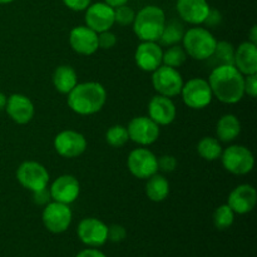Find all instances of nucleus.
Returning <instances> with one entry per match:
<instances>
[{
  "mask_svg": "<svg viewBox=\"0 0 257 257\" xmlns=\"http://www.w3.org/2000/svg\"><path fill=\"white\" fill-rule=\"evenodd\" d=\"M243 79L245 75L241 74L235 65H221L211 70L207 82L212 94L220 102L236 104L245 95Z\"/></svg>",
  "mask_w": 257,
  "mask_h": 257,
  "instance_id": "f257e3e1",
  "label": "nucleus"
},
{
  "mask_svg": "<svg viewBox=\"0 0 257 257\" xmlns=\"http://www.w3.org/2000/svg\"><path fill=\"white\" fill-rule=\"evenodd\" d=\"M68 105L74 113L80 115H92L99 112L107 100V92L100 83H78L68 93Z\"/></svg>",
  "mask_w": 257,
  "mask_h": 257,
  "instance_id": "f03ea898",
  "label": "nucleus"
},
{
  "mask_svg": "<svg viewBox=\"0 0 257 257\" xmlns=\"http://www.w3.org/2000/svg\"><path fill=\"white\" fill-rule=\"evenodd\" d=\"M166 14L157 5H147L136 14L133 32L142 42H158L166 25Z\"/></svg>",
  "mask_w": 257,
  "mask_h": 257,
  "instance_id": "7ed1b4c3",
  "label": "nucleus"
},
{
  "mask_svg": "<svg viewBox=\"0 0 257 257\" xmlns=\"http://www.w3.org/2000/svg\"><path fill=\"white\" fill-rule=\"evenodd\" d=\"M216 38L206 28H191L182 38V48L188 57L196 60H206L211 57L216 47Z\"/></svg>",
  "mask_w": 257,
  "mask_h": 257,
  "instance_id": "20e7f679",
  "label": "nucleus"
},
{
  "mask_svg": "<svg viewBox=\"0 0 257 257\" xmlns=\"http://www.w3.org/2000/svg\"><path fill=\"white\" fill-rule=\"evenodd\" d=\"M222 166L227 172L236 176L247 175L255 166L252 152L245 146L233 145L222 151L221 155Z\"/></svg>",
  "mask_w": 257,
  "mask_h": 257,
  "instance_id": "39448f33",
  "label": "nucleus"
},
{
  "mask_svg": "<svg viewBox=\"0 0 257 257\" xmlns=\"http://www.w3.org/2000/svg\"><path fill=\"white\" fill-rule=\"evenodd\" d=\"M181 95L183 103L191 109H203L210 105L213 98L210 84L203 78H192L187 83H183Z\"/></svg>",
  "mask_w": 257,
  "mask_h": 257,
  "instance_id": "423d86ee",
  "label": "nucleus"
},
{
  "mask_svg": "<svg viewBox=\"0 0 257 257\" xmlns=\"http://www.w3.org/2000/svg\"><path fill=\"white\" fill-rule=\"evenodd\" d=\"M152 85L160 95L172 98L181 94L183 87V78L176 68L161 65L152 72Z\"/></svg>",
  "mask_w": 257,
  "mask_h": 257,
  "instance_id": "0eeeda50",
  "label": "nucleus"
},
{
  "mask_svg": "<svg viewBox=\"0 0 257 257\" xmlns=\"http://www.w3.org/2000/svg\"><path fill=\"white\" fill-rule=\"evenodd\" d=\"M73 213L69 205L50 201L45 205L42 213V221L44 227L52 233H62L69 228L72 223Z\"/></svg>",
  "mask_w": 257,
  "mask_h": 257,
  "instance_id": "6e6552de",
  "label": "nucleus"
},
{
  "mask_svg": "<svg viewBox=\"0 0 257 257\" xmlns=\"http://www.w3.org/2000/svg\"><path fill=\"white\" fill-rule=\"evenodd\" d=\"M17 180L23 187L35 192L47 187L49 182V173L39 162L25 161L18 167Z\"/></svg>",
  "mask_w": 257,
  "mask_h": 257,
  "instance_id": "1a4fd4ad",
  "label": "nucleus"
},
{
  "mask_svg": "<svg viewBox=\"0 0 257 257\" xmlns=\"http://www.w3.org/2000/svg\"><path fill=\"white\" fill-rule=\"evenodd\" d=\"M127 167L136 178L147 180L158 172L157 157L147 148H137L128 156Z\"/></svg>",
  "mask_w": 257,
  "mask_h": 257,
  "instance_id": "9d476101",
  "label": "nucleus"
},
{
  "mask_svg": "<svg viewBox=\"0 0 257 257\" xmlns=\"http://www.w3.org/2000/svg\"><path fill=\"white\" fill-rule=\"evenodd\" d=\"M127 131L130 140L140 146L153 145L160 137V125L146 115L133 118Z\"/></svg>",
  "mask_w": 257,
  "mask_h": 257,
  "instance_id": "9b49d317",
  "label": "nucleus"
},
{
  "mask_svg": "<svg viewBox=\"0 0 257 257\" xmlns=\"http://www.w3.org/2000/svg\"><path fill=\"white\" fill-rule=\"evenodd\" d=\"M54 148L58 155L64 158L79 157L87 150V140L77 131H63L55 136Z\"/></svg>",
  "mask_w": 257,
  "mask_h": 257,
  "instance_id": "f8f14e48",
  "label": "nucleus"
},
{
  "mask_svg": "<svg viewBox=\"0 0 257 257\" xmlns=\"http://www.w3.org/2000/svg\"><path fill=\"white\" fill-rule=\"evenodd\" d=\"M79 240L90 247L103 246L108 240V226L103 221L94 217L84 218L77 228Z\"/></svg>",
  "mask_w": 257,
  "mask_h": 257,
  "instance_id": "ddd939ff",
  "label": "nucleus"
},
{
  "mask_svg": "<svg viewBox=\"0 0 257 257\" xmlns=\"http://www.w3.org/2000/svg\"><path fill=\"white\" fill-rule=\"evenodd\" d=\"M84 20L85 25L95 33L107 32L115 24L114 9L104 2L94 3L85 9Z\"/></svg>",
  "mask_w": 257,
  "mask_h": 257,
  "instance_id": "4468645a",
  "label": "nucleus"
},
{
  "mask_svg": "<svg viewBox=\"0 0 257 257\" xmlns=\"http://www.w3.org/2000/svg\"><path fill=\"white\" fill-rule=\"evenodd\" d=\"M52 201L70 205L78 198L80 192L79 181L72 175H63L52 183L49 188Z\"/></svg>",
  "mask_w": 257,
  "mask_h": 257,
  "instance_id": "2eb2a0df",
  "label": "nucleus"
},
{
  "mask_svg": "<svg viewBox=\"0 0 257 257\" xmlns=\"http://www.w3.org/2000/svg\"><path fill=\"white\" fill-rule=\"evenodd\" d=\"M69 44L75 53L82 55H92L99 49L98 47V33L88 28L87 25H79L70 30Z\"/></svg>",
  "mask_w": 257,
  "mask_h": 257,
  "instance_id": "dca6fc26",
  "label": "nucleus"
},
{
  "mask_svg": "<svg viewBox=\"0 0 257 257\" xmlns=\"http://www.w3.org/2000/svg\"><path fill=\"white\" fill-rule=\"evenodd\" d=\"M257 202V192L253 186L240 185L231 191L227 198V205L238 215H246L255 208Z\"/></svg>",
  "mask_w": 257,
  "mask_h": 257,
  "instance_id": "f3484780",
  "label": "nucleus"
},
{
  "mask_svg": "<svg viewBox=\"0 0 257 257\" xmlns=\"http://www.w3.org/2000/svg\"><path fill=\"white\" fill-rule=\"evenodd\" d=\"M162 47L157 42H142L136 50L135 59L143 72H155L162 65Z\"/></svg>",
  "mask_w": 257,
  "mask_h": 257,
  "instance_id": "a211bd4d",
  "label": "nucleus"
},
{
  "mask_svg": "<svg viewBox=\"0 0 257 257\" xmlns=\"http://www.w3.org/2000/svg\"><path fill=\"white\" fill-rule=\"evenodd\" d=\"M176 9L183 22L200 25L205 23L211 8L207 0H177Z\"/></svg>",
  "mask_w": 257,
  "mask_h": 257,
  "instance_id": "6ab92c4d",
  "label": "nucleus"
},
{
  "mask_svg": "<svg viewBox=\"0 0 257 257\" xmlns=\"http://www.w3.org/2000/svg\"><path fill=\"white\" fill-rule=\"evenodd\" d=\"M177 109L172 99L165 95H155L148 103V117L158 125H168L175 120Z\"/></svg>",
  "mask_w": 257,
  "mask_h": 257,
  "instance_id": "aec40b11",
  "label": "nucleus"
},
{
  "mask_svg": "<svg viewBox=\"0 0 257 257\" xmlns=\"http://www.w3.org/2000/svg\"><path fill=\"white\" fill-rule=\"evenodd\" d=\"M9 117L18 124H27L34 117V104L29 97L24 94H12L5 105Z\"/></svg>",
  "mask_w": 257,
  "mask_h": 257,
  "instance_id": "412c9836",
  "label": "nucleus"
},
{
  "mask_svg": "<svg viewBox=\"0 0 257 257\" xmlns=\"http://www.w3.org/2000/svg\"><path fill=\"white\" fill-rule=\"evenodd\" d=\"M233 65L241 74H257V45L251 42L241 43L235 49Z\"/></svg>",
  "mask_w": 257,
  "mask_h": 257,
  "instance_id": "4be33fe9",
  "label": "nucleus"
},
{
  "mask_svg": "<svg viewBox=\"0 0 257 257\" xmlns=\"http://www.w3.org/2000/svg\"><path fill=\"white\" fill-rule=\"evenodd\" d=\"M53 84L62 94H68L78 84L75 70L70 65H59L53 73Z\"/></svg>",
  "mask_w": 257,
  "mask_h": 257,
  "instance_id": "5701e85b",
  "label": "nucleus"
},
{
  "mask_svg": "<svg viewBox=\"0 0 257 257\" xmlns=\"http://www.w3.org/2000/svg\"><path fill=\"white\" fill-rule=\"evenodd\" d=\"M241 133V123L233 114H225L218 119L216 125V135L221 142H232Z\"/></svg>",
  "mask_w": 257,
  "mask_h": 257,
  "instance_id": "b1692460",
  "label": "nucleus"
},
{
  "mask_svg": "<svg viewBox=\"0 0 257 257\" xmlns=\"http://www.w3.org/2000/svg\"><path fill=\"white\" fill-rule=\"evenodd\" d=\"M146 195L153 202H162L170 195V182L162 175L155 173L147 178L146 183Z\"/></svg>",
  "mask_w": 257,
  "mask_h": 257,
  "instance_id": "393cba45",
  "label": "nucleus"
},
{
  "mask_svg": "<svg viewBox=\"0 0 257 257\" xmlns=\"http://www.w3.org/2000/svg\"><path fill=\"white\" fill-rule=\"evenodd\" d=\"M233 57H235V47L231 43L222 40L216 43L215 50L205 62L211 69H213L221 65H233Z\"/></svg>",
  "mask_w": 257,
  "mask_h": 257,
  "instance_id": "a878e982",
  "label": "nucleus"
},
{
  "mask_svg": "<svg viewBox=\"0 0 257 257\" xmlns=\"http://www.w3.org/2000/svg\"><path fill=\"white\" fill-rule=\"evenodd\" d=\"M183 35H185L183 25L177 20H171L168 23L166 22L165 29L157 43L161 47H172L182 42Z\"/></svg>",
  "mask_w": 257,
  "mask_h": 257,
  "instance_id": "bb28decb",
  "label": "nucleus"
},
{
  "mask_svg": "<svg viewBox=\"0 0 257 257\" xmlns=\"http://www.w3.org/2000/svg\"><path fill=\"white\" fill-rule=\"evenodd\" d=\"M222 147L217 138L203 137L197 145V152L206 161H216L222 155Z\"/></svg>",
  "mask_w": 257,
  "mask_h": 257,
  "instance_id": "cd10ccee",
  "label": "nucleus"
},
{
  "mask_svg": "<svg viewBox=\"0 0 257 257\" xmlns=\"http://www.w3.org/2000/svg\"><path fill=\"white\" fill-rule=\"evenodd\" d=\"M186 59H187V54L185 49L178 44L168 47V49H166L162 54V64L176 68V69L185 64Z\"/></svg>",
  "mask_w": 257,
  "mask_h": 257,
  "instance_id": "c85d7f7f",
  "label": "nucleus"
},
{
  "mask_svg": "<svg viewBox=\"0 0 257 257\" xmlns=\"http://www.w3.org/2000/svg\"><path fill=\"white\" fill-rule=\"evenodd\" d=\"M105 141L110 147L120 148L130 141V136H128L127 127L120 124L112 125L108 128L107 133H105Z\"/></svg>",
  "mask_w": 257,
  "mask_h": 257,
  "instance_id": "c756f323",
  "label": "nucleus"
},
{
  "mask_svg": "<svg viewBox=\"0 0 257 257\" xmlns=\"http://www.w3.org/2000/svg\"><path fill=\"white\" fill-rule=\"evenodd\" d=\"M233 221H235V212L227 203L221 205L213 213V225L218 230H227L232 226Z\"/></svg>",
  "mask_w": 257,
  "mask_h": 257,
  "instance_id": "7c9ffc66",
  "label": "nucleus"
},
{
  "mask_svg": "<svg viewBox=\"0 0 257 257\" xmlns=\"http://www.w3.org/2000/svg\"><path fill=\"white\" fill-rule=\"evenodd\" d=\"M136 12L127 4L118 7L114 9V23L122 25V27H127V25H132L133 20H135Z\"/></svg>",
  "mask_w": 257,
  "mask_h": 257,
  "instance_id": "2f4dec72",
  "label": "nucleus"
},
{
  "mask_svg": "<svg viewBox=\"0 0 257 257\" xmlns=\"http://www.w3.org/2000/svg\"><path fill=\"white\" fill-rule=\"evenodd\" d=\"M117 44V37L110 30L98 33V47L102 49H112Z\"/></svg>",
  "mask_w": 257,
  "mask_h": 257,
  "instance_id": "473e14b6",
  "label": "nucleus"
},
{
  "mask_svg": "<svg viewBox=\"0 0 257 257\" xmlns=\"http://www.w3.org/2000/svg\"><path fill=\"white\" fill-rule=\"evenodd\" d=\"M157 166H158V171H162V172L170 173L173 172L177 167V160H176L173 156L166 155L162 156V157L157 158Z\"/></svg>",
  "mask_w": 257,
  "mask_h": 257,
  "instance_id": "72a5a7b5",
  "label": "nucleus"
},
{
  "mask_svg": "<svg viewBox=\"0 0 257 257\" xmlns=\"http://www.w3.org/2000/svg\"><path fill=\"white\" fill-rule=\"evenodd\" d=\"M127 236V231L122 225H112L108 227V240L112 242H120Z\"/></svg>",
  "mask_w": 257,
  "mask_h": 257,
  "instance_id": "f704fd0d",
  "label": "nucleus"
},
{
  "mask_svg": "<svg viewBox=\"0 0 257 257\" xmlns=\"http://www.w3.org/2000/svg\"><path fill=\"white\" fill-rule=\"evenodd\" d=\"M243 90H245V94H247L248 97L256 98V95H257V74L245 75V79H243Z\"/></svg>",
  "mask_w": 257,
  "mask_h": 257,
  "instance_id": "c9c22d12",
  "label": "nucleus"
},
{
  "mask_svg": "<svg viewBox=\"0 0 257 257\" xmlns=\"http://www.w3.org/2000/svg\"><path fill=\"white\" fill-rule=\"evenodd\" d=\"M33 201H34V203H37V205H39V206L48 205V203L52 201L49 188L45 187V188H43V190L33 192Z\"/></svg>",
  "mask_w": 257,
  "mask_h": 257,
  "instance_id": "e433bc0d",
  "label": "nucleus"
},
{
  "mask_svg": "<svg viewBox=\"0 0 257 257\" xmlns=\"http://www.w3.org/2000/svg\"><path fill=\"white\" fill-rule=\"evenodd\" d=\"M63 3L73 12H83L92 4V0H63Z\"/></svg>",
  "mask_w": 257,
  "mask_h": 257,
  "instance_id": "4c0bfd02",
  "label": "nucleus"
},
{
  "mask_svg": "<svg viewBox=\"0 0 257 257\" xmlns=\"http://www.w3.org/2000/svg\"><path fill=\"white\" fill-rule=\"evenodd\" d=\"M221 22H222V15H221V13L218 10L210 9V13H208L207 18H206L203 24H206L207 27H217V25L221 24Z\"/></svg>",
  "mask_w": 257,
  "mask_h": 257,
  "instance_id": "58836bf2",
  "label": "nucleus"
},
{
  "mask_svg": "<svg viewBox=\"0 0 257 257\" xmlns=\"http://www.w3.org/2000/svg\"><path fill=\"white\" fill-rule=\"evenodd\" d=\"M75 257H107L103 252H100L97 248H87V250L80 251Z\"/></svg>",
  "mask_w": 257,
  "mask_h": 257,
  "instance_id": "ea45409f",
  "label": "nucleus"
},
{
  "mask_svg": "<svg viewBox=\"0 0 257 257\" xmlns=\"http://www.w3.org/2000/svg\"><path fill=\"white\" fill-rule=\"evenodd\" d=\"M104 3L107 5H109V7H112L113 9H115V8L127 4L128 0H104Z\"/></svg>",
  "mask_w": 257,
  "mask_h": 257,
  "instance_id": "a19ab883",
  "label": "nucleus"
},
{
  "mask_svg": "<svg viewBox=\"0 0 257 257\" xmlns=\"http://www.w3.org/2000/svg\"><path fill=\"white\" fill-rule=\"evenodd\" d=\"M248 37H250V40H248V42L253 43V44H257V27L256 25H253V27L251 28L250 33H248Z\"/></svg>",
  "mask_w": 257,
  "mask_h": 257,
  "instance_id": "79ce46f5",
  "label": "nucleus"
},
{
  "mask_svg": "<svg viewBox=\"0 0 257 257\" xmlns=\"http://www.w3.org/2000/svg\"><path fill=\"white\" fill-rule=\"evenodd\" d=\"M7 95L4 94V93L0 92V112H2L3 109H5V105H7Z\"/></svg>",
  "mask_w": 257,
  "mask_h": 257,
  "instance_id": "37998d69",
  "label": "nucleus"
},
{
  "mask_svg": "<svg viewBox=\"0 0 257 257\" xmlns=\"http://www.w3.org/2000/svg\"><path fill=\"white\" fill-rule=\"evenodd\" d=\"M14 0H0V4H10V3H13Z\"/></svg>",
  "mask_w": 257,
  "mask_h": 257,
  "instance_id": "c03bdc74",
  "label": "nucleus"
}]
</instances>
